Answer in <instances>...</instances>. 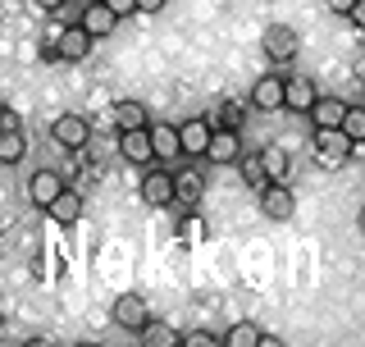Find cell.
Listing matches in <instances>:
<instances>
[{
  "label": "cell",
  "mask_w": 365,
  "mask_h": 347,
  "mask_svg": "<svg viewBox=\"0 0 365 347\" xmlns=\"http://www.w3.org/2000/svg\"><path fill=\"white\" fill-rule=\"evenodd\" d=\"M220 343H228V347H256L260 343V325H256V320H237V325H228V333Z\"/></svg>",
  "instance_id": "cell-23"
},
{
  "label": "cell",
  "mask_w": 365,
  "mask_h": 347,
  "mask_svg": "<svg viewBox=\"0 0 365 347\" xmlns=\"http://www.w3.org/2000/svg\"><path fill=\"white\" fill-rule=\"evenodd\" d=\"M119 156L128 160V165H146V160H155V151H151V133H146V129L119 133Z\"/></svg>",
  "instance_id": "cell-14"
},
{
  "label": "cell",
  "mask_w": 365,
  "mask_h": 347,
  "mask_svg": "<svg viewBox=\"0 0 365 347\" xmlns=\"http://www.w3.org/2000/svg\"><path fill=\"white\" fill-rule=\"evenodd\" d=\"M60 192H64V178H60L55 169H37V174L28 178V196H32V206H41V211H46V206H51Z\"/></svg>",
  "instance_id": "cell-13"
},
{
  "label": "cell",
  "mask_w": 365,
  "mask_h": 347,
  "mask_svg": "<svg viewBox=\"0 0 365 347\" xmlns=\"http://www.w3.org/2000/svg\"><path fill=\"white\" fill-rule=\"evenodd\" d=\"M260 165H265V178L269 183L288 178V156H283V146H260Z\"/></svg>",
  "instance_id": "cell-24"
},
{
  "label": "cell",
  "mask_w": 365,
  "mask_h": 347,
  "mask_svg": "<svg viewBox=\"0 0 365 347\" xmlns=\"http://www.w3.org/2000/svg\"><path fill=\"white\" fill-rule=\"evenodd\" d=\"M78 28H83L91 41H96V37H110V32L119 28V14H110V5H101V0H87V9L78 14Z\"/></svg>",
  "instance_id": "cell-6"
},
{
  "label": "cell",
  "mask_w": 365,
  "mask_h": 347,
  "mask_svg": "<svg viewBox=\"0 0 365 347\" xmlns=\"http://www.w3.org/2000/svg\"><path fill=\"white\" fill-rule=\"evenodd\" d=\"M87 55H91V37L78 28V23H73V28H64L60 37H55V60L78 64V60H87Z\"/></svg>",
  "instance_id": "cell-10"
},
{
  "label": "cell",
  "mask_w": 365,
  "mask_h": 347,
  "mask_svg": "<svg viewBox=\"0 0 365 347\" xmlns=\"http://www.w3.org/2000/svg\"><path fill=\"white\" fill-rule=\"evenodd\" d=\"M146 133H151L155 160H178V156H182V146H178V124H146Z\"/></svg>",
  "instance_id": "cell-15"
},
{
  "label": "cell",
  "mask_w": 365,
  "mask_h": 347,
  "mask_svg": "<svg viewBox=\"0 0 365 347\" xmlns=\"http://www.w3.org/2000/svg\"><path fill=\"white\" fill-rule=\"evenodd\" d=\"M110 124L119 133H128V129H146V124H151V114H146L142 101H114V106H110Z\"/></svg>",
  "instance_id": "cell-16"
},
{
  "label": "cell",
  "mask_w": 365,
  "mask_h": 347,
  "mask_svg": "<svg viewBox=\"0 0 365 347\" xmlns=\"http://www.w3.org/2000/svg\"><path fill=\"white\" fill-rule=\"evenodd\" d=\"M210 119L205 114H197V119H182V129H178V146H182V156H205V146H210Z\"/></svg>",
  "instance_id": "cell-7"
},
{
  "label": "cell",
  "mask_w": 365,
  "mask_h": 347,
  "mask_svg": "<svg viewBox=\"0 0 365 347\" xmlns=\"http://www.w3.org/2000/svg\"><path fill=\"white\" fill-rule=\"evenodd\" d=\"M51 137L64 146V151H83V146L91 142V119L78 114V110H68V114H60V119L51 124Z\"/></svg>",
  "instance_id": "cell-3"
},
{
  "label": "cell",
  "mask_w": 365,
  "mask_h": 347,
  "mask_svg": "<svg viewBox=\"0 0 365 347\" xmlns=\"http://www.w3.org/2000/svg\"><path fill=\"white\" fill-rule=\"evenodd\" d=\"M32 5H37V9H46V14H51V9H60L64 0H32Z\"/></svg>",
  "instance_id": "cell-34"
},
{
  "label": "cell",
  "mask_w": 365,
  "mask_h": 347,
  "mask_svg": "<svg viewBox=\"0 0 365 347\" xmlns=\"http://www.w3.org/2000/svg\"><path fill=\"white\" fill-rule=\"evenodd\" d=\"M46 211H51V219H55V224H78V219H83V196L64 188V192L55 196L51 206H46Z\"/></svg>",
  "instance_id": "cell-19"
},
{
  "label": "cell",
  "mask_w": 365,
  "mask_h": 347,
  "mask_svg": "<svg viewBox=\"0 0 365 347\" xmlns=\"http://www.w3.org/2000/svg\"><path fill=\"white\" fill-rule=\"evenodd\" d=\"M201 192H205V174L201 169H182V174H174V201H182V206H197L201 201Z\"/></svg>",
  "instance_id": "cell-18"
},
{
  "label": "cell",
  "mask_w": 365,
  "mask_h": 347,
  "mask_svg": "<svg viewBox=\"0 0 365 347\" xmlns=\"http://www.w3.org/2000/svg\"><path fill=\"white\" fill-rule=\"evenodd\" d=\"M110 320L119 329H128V333H142V325L151 320V306H146V297L142 293H119L110 302Z\"/></svg>",
  "instance_id": "cell-2"
},
{
  "label": "cell",
  "mask_w": 365,
  "mask_h": 347,
  "mask_svg": "<svg viewBox=\"0 0 365 347\" xmlns=\"http://www.w3.org/2000/svg\"><path fill=\"white\" fill-rule=\"evenodd\" d=\"M256 196H260V215L274 219V224H283V219L297 215V196H292L288 183H265Z\"/></svg>",
  "instance_id": "cell-4"
},
{
  "label": "cell",
  "mask_w": 365,
  "mask_h": 347,
  "mask_svg": "<svg viewBox=\"0 0 365 347\" xmlns=\"http://www.w3.org/2000/svg\"><path fill=\"white\" fill-rule=\"evenodd\" d=\"M356 151V142H351L342 129H315V165L319 169H342Z\"/></svg>",
  "instance_id": "cell-1"
},
{
  "label": "cell",
  "mask_w": 365,
  "mask_h": 347,
  "mask_svg": "<svg viewBox=\"0 0 365 347\" xmlns=\"http://www.w3.org/2000/svg\"><path fill=\"white\" fill-rule=\"evenodd\" d=\"M9 129H19V114L9 106H0V133H9Z\"/></svg>",
  "instance_id": "cell-29"
},
{
  "label": "cell",
  "mask_w": 365,
  "mask_h": 347,
  "mask_svg": "<svg viewBox=\"0 0 365 347\" xmlns=\"http://www.w3.org/2000/svg\"><path fill=\"white\" fill-rule=\"evenodd\" d=\"M315 96H319L315 78H306V74H292V78H283V110H292V114H306Z\"/></svg>",
  "instance_id": "cell-5"
},
{
  "label": "cell",
  "mask_w": 365,
  "mask_h": 347,
  "mask_svg": "<svg viewBox=\"0 0 365 347\" xmlns=\"http://www.w3.org/2000/svg\"><path fill=\"white\" fill-rule=\"evenodd\" d=\"M182 347H220V333H210V329H187V333H182Z\"/></svg>",
  "instance_id": "cell-27"
},
{
  "label": "cell",
  "mask_w": 365,
  "mask_h": 347,
  "mask_svg": "<svg viewBox=\"0 0 365 347\" xmlns=\"http://www.w3.org/2000/svg\"><path fill=\"white\" fill-rule=\"evenodd\" d=\"M265 55L274 64H292L297 60V32L288 28V23H274V28H265Z\"/></svg>",
  "instance_id": "cell-8"
},
{
  "label": "cell",
  "mask_w": 365,
  "mask_h": 347,
  "mask_svg": "<svg viewBox=\"0 0 365 347\" xmlns=\"http://www.w3.org/2000/svg\"><path fill=\"white\" fill-rule=\"evenodd\" d=\"M233 165H237V174H242V183H247V188H256V192H260V188L269 183V178H265V165H260V151H251V156L242 151V156L233 160Z\"/></svg>",
  "instance_id": "cell-21"
},
{
  "label": "cell",
  "mask_w": 365,
  "mask_h": 347,
  "mask_svg": "<svg viewBox=\"0 0 365 347\" xmlns=\"http://www.w3.org/2000/svg\"><path fill=\"white\" fill-rule=\"evenodd\" d=\"M338 129L351 137V142H365V110L361 106H347L342 110V119H338Z\"/></svg>",
  "instance_id": "cell-26"
},
{
  "label": "cell",
  "mask_w": 365,
  "mask_h": 347,
  "mask_svg": "<svg viewBox=\"0 0 365 347\" xmlns=\"http://www.w3.org/2000/svg\"><path fill=\"white\" fill-rule=\"evenodd\" d=\"M165 9V0H137V14H160Z\"/></svg>",
  "instance_id": "cell-30"
},
{
  "label": "cell",
  "mask_w": 365,
  "mask_h": 347,
  "mask_svg": "<svg viewBox=\"0 0 365 347\" xmlns=\"http://www.w3.org/2000/svg\"><path fill=\"white\" fill-rule=\"evenodd\" d=\"M260 347H283V338H279V333H265V329H260Z\"/></svg>",
  "instance_id": "cell-33"
},
{
  "label": "cell",
  "mask_w": 365,
  "mask_h": 347,
  "mask_svg": "<svg viewBox=\"0 0 365 347\" xmlns=\"http://www.w3.org/2000/svg\"><path fill=\"white\" fill-rule=\"evenodd\" d=\"M101 5H110V14H137V0H101Z\"/></svg>",
  "instance_id": "cell-28"
},
{
  "label": "cell",
  "mask_w": 365,
  "mask_h": 347,
  "mask_svg": "<svg viewBox=\"0 0 365 347\" xmlns=\"http://www.w3.org/2000/svg\"><path fill=\"white\" fill-rule=\"evenodd\" d=\"M237 156H242V137H237V129H215L210 146H205V160H215V165H233Z\"/></svg>",
  "instance_id": "cell-9"
},
{
  "label": "cell",
  "mask_w": 365,
  "mask_h": 347,
  "mask_svg": "<svg viewBox=\"0 0 365 347\" xmlns=\"http://www.w3.org/2000/svg\"><path fill=\"white\" fill-rule=\"evenodd\" d=\"M324 5L334 9V14H347V9H351V5H361V0H324Z\"/></svg>",
  "instance_id": "cell-32"
},
{
  "label": "cell",
  "mask_w": 365,
  "mask_h": 347,
  "mask_svg": "<svg viewBox=\"0 0 365 347\" xmlns=\"http://www.w3.org/2000/svg\"><path fill=\"white\" fill-rule=\"evenodd\" d=\"M342 110H347V101H338V96H324V91H319V96L311 101V124L315 129H338V119H342Z\"/></svg>",
  "instance_id": "cell-17"
},
{
  "label": "cell",
  "mask_w": 365,
  "mask_h": 347,
  "mask_svg": "<svg viewBox=\"0 0 365 347\" xmlns=\"http://www.w3.org/2000/svg\"><path fill=\"white\" fill-rule=\"evenodd\" d=\"M182 233H187L192 242H197V238L205 233V224H201V219H187V224H182Z\"/></svg>",
  "instance_id": "cell-31"
},
{
  "label": "cell",
  "mask_w": 365,
  "mask_h": 347,
  "mask_svg": "<svg viewBox=\"0 0 365 347\" xmlns=\"http://www.w3.org/2000/svg\"><path fill=\"white\" fill-rule=\"evenodd\" d=\"M205 119H210V129H242L247 110H242V106H233V101H215V110L205 114Z\"/></svg>",
  "instance_id": "cell-20"
},
{
  "label": "cell",
  "mask_w": 365,
  "mask_h": 347,
  "mask_svg": "<svg viewBox=\"0 0 365 347\" xmlns=\"http://www.w3.org/2000/svg\"><path fill=\"white\" fill-rule=\"evenodd\" d=\"M251 106H256L260 114H274V110H283V78H279V74H265V78H256V87H251Z\"/></svg>",
  "instance_id": "cell-11"
},
{
  "label": "cell",
  "mask_w": 365,
  "mask_h": 347,
  "mask_svg": "<svg viewBox=\"0 0 365 347\" xmlns=\"http://www.w3.org/2000/svg\"><path fill=\"white\" fill-rule=\"evenodd\" d=\"M23 151H28V137H23L19 129H9V133H0V165H19Z\"/></svg>",
  "instance_id": "cell-25"
},
{
  "label": "cell",
  "mask_w": 365,
  "mask_h": 347,
  "mask_svg": "<svg viewBox=\"0 0 365 347\" xmlns=\"http://www.w3.org/2000/svg\"><path fill=\"white\" fill-rule=\"evenodd\" d=\"M142 338L151 343V347H178L182 333L174 325H165V320H146V325H142Z\"/></svg>",
  "instance_id": "cell-22"
},
{
  "label": "cell",
  "mask_w": 365,
  "mask_h": 347,
  "mask_svg": "<svg viewBox=\"0 0 365 347\" xmlns=\"http://www.w3.org/2000/svg\"><path fill=\"white\" fill-rule=\"evenodd\" d=\"M142 201L146 206H169V201H174V174H169V169H146Z\"/></svg>",
  "instance_id": "cell-12"
}]
</instances>
